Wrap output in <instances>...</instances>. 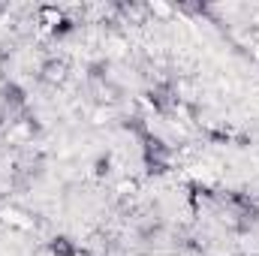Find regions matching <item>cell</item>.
Returning <instances> with one entry per match:
<instances>
[{"instance_id":"cell-4","label":"cell","mask_w":259,"mask_h":256,"mask_svg":"<svg viewBox=\"0 0 259 256\" xmlns=\"http://www.w3.org/2000/svg\"><path fill=\"white\" fill-rule=\"evenodd\" d=\"M72 256H94V253H91L88 247H75V250H72Z\"/></svg>"},{"instance_id":"cell-3","label":"cell","mask_w":259,"mask_h":256,"mask_svg":"<svg viewBox=\"0 0 259 256\" xmlns=\"http://www.w3.org/2000/svg\"><path fill=\"white\" fill-rule=\"evenodd\" d=\"M66 72H69L66 61H46V64H42V78H46L49 84H64Z\"/></svg>"},{"instance_id":"cell-1","label":"cell","mask_w":259,"mask_h":256,"mask_svg":"<svg viewBox=\"0 0 259 256\" xmlns=\"http://www.w3.org/2000/svg\"><path fill=\"white\" fill-rule=\"evenodd\" d=\"M36 24H39V30L42 33H52V36H64L72 30V21H69V15H66L64 6H39L36 9Z\"/></svg>"},{"instance_id":"cell-2","label":"cell","mask_w":259,"mask_h":256,"mask_svg":"<svg viewBox=\"0 0 259 256\" xmlns=\"http://www.w3.org/2000/svg\"><path fill=\"white\" fill-rule=\"evenodd\" d=\"M0 223L15 229V232H33L36 229V217L21 211L18 205H0Z\"/></svg>"}]
</instances>
